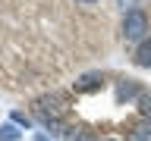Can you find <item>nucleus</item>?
I'll return each instance as SVG.
<instances>
[{
    "mask_svg": "<svg viewBox=\"0 0 151 141\" xmlns=\"http://www.w3.org/2000/svg\"><path fill=\"white\" fill-rule=\"evenodd\" d=\"M69 113V97L66 94H44V97H38L35 100V116L44 125H60L63 122V116Z\"/></svg>",
    "mask_w": 151,
    "mask_h": 141,
    "instance_id": "nucleus-1",
    "label": "nucleus"
},
{
    "mask_svg": "<svg viewBox=\"0 0 151 141\" xmlns=\"http://www.w3.org/2000/svg\"><path fill=\"white\" fill-rule=\"evenodd\" d=\"M145 31H148V16L142 9H129L126 19H123V35L126 38H142Z\"/></svg>",
    "mask_w": 151,
    "mask_h": 141,
    "instance_id": "nucleus-2",
    "label": "nucleus"
},
{
    "mask_svg": "<svg viewBox=\"0 0 151 141\" xmlns=\"http://www.w3.org/2000/svg\"><path fill=\"white\" fill-rule=\"evenodd\" d=\"M101 85H104L101 72H88V75H82V78L76 82V94H91V91H98Z\"/></svg>",
    "mask_w": 151,
    "mask_h": 141,
    "instance_id": "nucleus-3",
    "label": "nucleus"
},
{
    "mask_svg": "<svg viewBox=\"0 0 151 141\" xmlns=\"http://www.w3.org/2000/svg\"><path fill=\"white\" fill-rule=\"evenodd\" d=\"M126 141H151V119L135 122V125L126 132Z\"/></svg>",
    "mask_w": 151,
    "mask_h": 141,
    "instance_id": "nucleus-4",
    "label": "nucleus"
},
{
    "mask_svg": "<svg viewBox=\"0 0 151 141\" xmlns=\"http://www.w3.org/2000/svg\"><path fill=\"white\" fill-rule=\"evenodd\" d=\"M135 63H139V66H151V38L139 44V50H135Z\"/></svg>",
    "mask_w": 151,
    "mask_h": 141,
    "instance_id": "nucleus-5",
    "label": "nucleus"
},
{
    "mask_svg": "<svg viewBox=\"0 0 151 141\" xmlns=\"http://www.w3.org/2000/svg\"><path fill=\"white\" fill-rule=\"evenodd\" d=\"M132 94H139V88H135V82H120V88H116V100H126V97H132Z\"/></svg>",
    "mask_w": 151,
    "mask_h": 141,
    "instance_id": "nucleus-6",
    "label": "nucleus"
},
{
    "mask_svg": "<svg viewBox=\"0 0 151 141\" xmlns=\"http://www.w3.org/2000/svg\"><path fill=\"white\" fill-rule=\"evenodd\" d=\"M0 141H19V129H16V122H6V125H0Z\"/></svg>",
    "mask_w": 151,
    "mask_h": 141,
    "instance_id": "nucleus-7",
    "label": "nucleus"
},
{
    "mask_svg": "<svg viewBox=\"0 0 151 141\" xmlns=\"http://www.w3.org/2000/svg\"><path fill=\"white\" fill-rule=\"evenodd\" d=\"M139 113L145 116V119H151V94H139Z\"/></svg>",
    "mask_w": 151,
    "mask_h": 141,
    "instance_id": "nucleus-8",
    "label": "nucleus"
},
{
    "mask_svg": "<svg viewBox=\"0 0 151 141\" xmlns=\"http://www.w3.org/2000/svg\"><path fill=\"white\" fill-rule=\"evenodd\" d=\"M13 122H16V125H25V129L32 125V119H28L25 113H13Z\"/></svg>",
    "mask_w": 151,
    "mask_h": 141,
    "instance_id": "nucleus-9",
    "label": "nucleus"
},
{
    "mask_svg": "<svg viewBox=\"0 0 151 141\" xmlns=\"http://www.w3.org/2000/svg\"><path fill=\"white\" fill-rule=\"evenodd\" d=\"M35 141H47V138H44V135H35Z\"/></svg>",
    "mask_w": 151,
    "mask_h": 141,
    "instance_id": "nucleus-10",
    "label": "nucleus"
},
{
    "mask_svg": "<svg viewBox=\"0 0 151 141\" xmlns=\"http://www.w3.org/2000/svg\"><path fill=\"white\" fill-rule=\"evenodd\" d=\"M79 3H94V0H79Z\"/></svg>",
    "mask_w": 151,
    "mask_h": 141,
    "instance_id": "nucleus-11",
    "label": "nucleus"
}]
</instances>
